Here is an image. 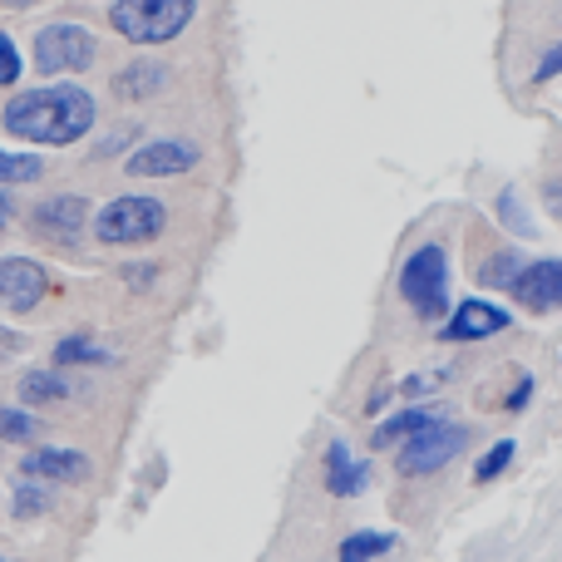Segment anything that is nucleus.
<instances>
[{
	"label": "nucleus",
	"instance_id": "obj_1",
	"mask_svg": "<svg viewBox=\"0 0 562 562\" xmlns=\"http://www.w3.org/2000/svg\"><path fill=\"white\" fill-rule=\"evenodd\" d=\"M99 109L94 94L79 85H40V89H20L5 109L0 124L5 134H15L20 144H40V148H69L94 128Z\"/></svg>",
	"mask_w": 562,
	"mask_h": 562
},
{
	"label": "nucleus",
	"instance_id": "obj_2",
	"mask_svg": "<svg viewBox=\"0 0 562 562\" xmlns=\"http://www.w3.org/2000/svg\"><path fill=\"white\" fill-rule=\"evenodd\" d=\"M198 20V0H114L109 25L128 45H173Z\"/></svg>",
	"mask_w": 562,
	"mask_h": 562
},
{
	"label": "nucleus",
	"instance_id": "obj_3",
	"mask_svg": "<svg viewBox=\"0 0 562 562\" xmlns=\"http://www.w3.org/2000/svg\"><path fill=\"white\" fill-rule=\"evenodd\" d=\"M400 301L419 321H439V326L449 321V311H454V301H449V252L439 243H425L405 257V267H400Z\"/></svg>",
	"mask_w": 562,
	"mask_h": 562
},
{
	"label": "nucleus",
	"instance_id": "obj_4",
	"mask_svg": "<svg viewBox=\"0 0 562 562\" xmlns=\"http://www.w3.org/2000/svg\"><path fill=\"white\" fill-rule=\"evenodd\" d=\"M168 233V207L148 193H124L94 213V237L104 247H144Z\"/></svg>",
	"mask_w": 562,
	"mask_h": 562
},
{
	"label": "nucleus",
	"instance_id": "obj_5",
	"mask_svg": "<svg viewBox=\"0 0 562 562\" xmlns=\"http://www.w3.org/2000/svg\"><path fill=\"white\" fill-rule=\"evenodd\" d=\"M464 449H469V425H459V419H439L435 429H425V435H415L409 445H400L395 474L400 479H429V474H439V469L454 464Z\"/></svg>",
	"mask_w": 562,
	"mask_h": 562
},
{
	"label": "nucleus",
	"instance_id": "obj_6",
	"mask_svg": "<svg viewBox=\"0 0 562 562\" xmlns=\"http://www.w3.org/2000/svg\"><path fill=\"white\" fill-rule=\"evenodd\" d=\"M99 59V40L89 35L75 20H55V25H40L35 35V69L40 75H79Z\"/></svg>",
	"mask_w": 562,
	"mask_h": 562
},
{
	"label": "nucleus",
	"instance_id": "obj_7",
	"mask_svg": "<svg viewBox=\"0 0 562 562\" xmlns=\"http://www.w3.org/2000/svg\"><path fill=\"white\" fill-rule=\"evenodd\" d=\"M30 227H35V237H45V243H55V247H75L79 237L94 227V207L79 193L40 198L35 213H30Z\"/></svg>",
	"mask_w": 562,
	"mask_h": 562
},
{
	"label": "nucleus",
	"instance_id": "obj_8",
	"mask_svg": "<svg viewBox=\"0 0 562 562\" xmlns=\"http://www.w3.org/2000/svg\"><path fill=\"white\" fill-rule=\"evenodd\" d=\"M198 164H203V148L193 138H148V144H138L124 158V173L128 178H178V173H193Z\"/></svg>",
	"mask_w": 562,
	"mask_h": 562
},
{
	"label": "nucleus",
	"instance_id": "obj_9",
	"mask_svg": "<svg viewBox=\"0 0 562 562\" xmlns=\"http://www.w3.org/2000/svg\"><path fill=\"white\" fill-rule=\"evenodd\" d=\"M498 330H508V311L484 296H464V301H454L449 321L439 326V340L445 346H474V340H488Z\"/></svg>",
	"mask_w": 562,
	"mask_h": 562
},
{
	"label": "nucleus",
	"instance_id": "obj_10",
	"mask_svg": "<svg viewBox=\"0 0 562 562\" xmlns=\"http://www.w3.org/2000/svg\"><path fill=\"white\" fill-rule=\"evenodd\" d=\"M508 296H514L528 316L562 311V257H538V262H524V272H518V281L508 286Z\"/></svg>",
	"mask_w": 562,
	"mask_h": 562
},
{
	"label": "nucleus",
	"instance_id": "obj_11",
	"mask_svg": "<svg viewBox=\"0 0 562 562\" xmlns=\"http://www.w3.org/2000/svg\"><path fill=\"white\" fill-rule=\"evenodd\" d=\"M49 291H55V281H49V272L40 262H30V257H0V306L35 311Z\"/></svg>",
	"mask_w": 562,
	"mask_h": 562
},
{
	"label": "nucleus",
	"instance_id": "obj_12",
	"mask_svg": "<svg viewBox=\"0 0 562 562\" xmlns=\"http://www.w3.org/2000/svg\"><path fill=\"white\" fill-rule=\"evenodd\" d=\"M20 474L25 479H49V484H85L89 479V454L79 449H35V454L20 459Z\"/></svg>",
	"mask_w": 562,
	"mask_h": 562
},
{
	"label": "nucleus",
	"instance_id": "obj_13",
	"mask_svg": "<svg viewBox=\"0 0 562 562\" xmlns=\"http://www.w3.org/2000/svg\"><path fill=\"white\" fill-rule=\"evenodd\" d=\"M164 89H168V69L158 59H134V65H124L114 75V94L124 104H144V99L164 94Z\"/></svg>",
	"mask_w": 562,
	"mask_h": 562
},
{
	"label": "nucleus",
	"instance_id": "obj_14",
	"mask_svg": "<svg viewBox=\"0 0 562 562\" xmlns=\"http://www.w3.org/2000/svg\"><path fill=\"white\" fill-rule=\"evenodd\" d=\"M439 419H445V409H435V405H425V409H405V415H395V419H385V425H375L370 445H375V449H400V445H409L415 435L435 429Z\"/></svg>",
	"mask_w": 562,
	"mask_h": 562
},
{
	"label": "nucleus",
	"instance_id": "obj_15",
	"mask_svg": "<svg viewBox=\"0 0 562 562\" xmlns=\"http://www.w3.org/2000/svg\"><path fill=\"white\" fill-rule=\"evenodd\" d=\"M366 479H370L366 464H360V459H350V449L336 439V445L326 449V488L336 498H356L360 488H366Z\"/></svg>",
	"mask_w": 562,
	"mask_h": 562
},
{
	"label": "nucleus",
	"instance_id": "obj_16",
	"mask_svg": "<svg viewBox=\"0 0 562 562\" xmlns=\"http://www.w3.org/2000/svg\"><path fill=\"white\" fill-rule=\"evenodd\" d=\"M55 366H114V350H104L94 336H65L55 346Z\"/></svg>",
	"mask_w": 562,
	"mask_h": 562
},
{
	"label": "nucleus",
	"instance_id": "obj_17",
	"mask_svg": "<svg viewBox=\"0 0 562 562\" xmlns=\"http://www.w3.org/2000/svg\"><path fill=\"white\" fill-rule=\"evenodd\" d=\"M69 395V380H59L55 370H30V375H20V400L25 405H55V400Z\"/></svg>",
	"mask_w": 562,
	"mask_h": 562
},
{
	"label": "nucleus",
	"instance_id": "obj_18",
	"mask_svg": "<svg viewBox=\"0 0 562 562\" xmlns=\"http://www.w3.org/2000/svg\"><path fill=\"white\" fill-rule=\"evenodd\" d=\"M45 178V158H35V154H5L0 148V188L10 193V183H40Z\"/></svg>",
	"mask_w": 562,
	"mask_h": 562
},
{
	"label": "nucleus",
	"instance_id": "obj_19",
	"mask_svg": "<svg viewBox=\"0 0 562 562\" xmlns=\"http://www.w3.org/2000/svg\"><path fill=\"white\" fill-rule=\"evenodd\" d=\"M390 548H395V533H350L340 543V562H375Z\"/></svg>",
	"mask_w": 562,
	"mask_h": 562
},
{
	"label": "nucleus",
	"instance_id": "obj_20",
	"mask_svg": "<svg viewBox=\"0 0 562 562\" xmlns=\"http://www.w3.org/2000/svg\"><path fill=\"white\" fill-rule=\"evenodd\" d=\"M40 435V419L30 409H15V405H0V439L5 445H30Z\"/></svg>",
	"mask_w": 562,
	"mask_h": 562
},
{
	"label": "nucleus",
	"instance_id": "obj_21",
	"mask_svg": "<svg viewBox=\"0 0 562 562\" xmlns=\"http://www.w3.org/2000/svg\"><path fill=\"white\" fill-rule=\"evenodd\" d=\"M508 459H514V439H498V445H488V454L474 464V484H494V479L508 469Z\"/></svg>",
	"mask_w": 562,
	"mask_h": 562
},
{
	"label": "nucleus",
	"instance_id": "obj_22",
	"mask_svg": "<svg viewBox=\"0 0 562 562\" xmlns=\"http://www.w3.org/2000/svg\"><path fill=\"white\" fill-rule=\"evenodd\" d=\"M49 504H55V498H49L45 488L25 484V488H15V498H10V514L15 518H40V514H49Z\"/></svg>",
	"mask_w": 562,
	"mask_h": 562
},
{
	"label": "nucleus",
	"instance_id": "obj_23",
	"mask_svg": "<svg viewBox=\"0 0 562 562\" xmlns=\"http://www.w3.org/2000/svg\"><path fill=\"white\" fill-rule=\"evenodd\" d=\"M518 272H524V257H518V252H504V257H494V267H484V281H488V286H514V281H518Z\"/></svg>",
	"mask_w": 562,
	"mask_h": 562
},
{
	"label": "nucleus",
	"instance_id": "obj_24",
	"mask_svg": "<svg viewBox=\"0 0 562 562\" xmlns=\"http://www.w3.org/2000/svg\"><path fill=\"white\" fill-rule=\"evenodd\" d=\"M20 69H25V65H20V49H15V40H10V35H0V85H15V79H20Z\"/></svg>",
	"mask_w": 562,
	"mask_h": 562
},
{
	"label": "nucleus",
	"instance_id": "obj_25",
	"mask_svg": "<svg viewBox=\"0 0 562 562\" xmlns=\"http://www.w3.org/2000/svg\"><path fill=\"white\" fill-rule=\"evenodd\" d=\"M30 350V336H20V330L0 326V366H10V360H20Z\"/></svg>",
	"mask_w": 562,
	"mask_h": 562
},
{
	"label": "nucleus",
	"instance_id": "obj_26",
	"mask_svg": "<svg viewBox=\"0 0 562 562\" xmlns=\"http://www.w3.org/2000/svg\"><path fill=\"white\" fill-rule=\"evenodd\" d=\"M562 75V45H553L543 59H538V69H533V85H548V79H558Z\"/></svg>",
	"mask_w": 562,
	"mask_h": 562
},
{
	"label": "nucleus",
	"instance_id": "obj_27",
	"mask_svg": "<svg viewBox=\"0 0 562 562\" xmlns=\"http://www.w3.org/2000/svg\"><path fill=\"white\" fill-rule=\"evenodd\" d=\"M528 395H533V375H518V390L508 395V405H504V409H524V405H528Z\"/></svg>",
	"mask_w": 562,
	"mask_h": 562
},
{
	"label": "nucleus",
	"instance_id": "obj_28",
	"mask_svg": "<svg viewBox=\"0 0 562 562\" xmlns=\"http://www.w3.org/2000/svg\"><path fill=\"white\" fill-rule=\"evenodd\" d=\"M435 385H439L435 375H409V380H405V385H400V390H405V395H425V390H435Z\"/></svg>",
	"mask_w": 562,
	"mask_h": 562
},
{
	"label": "nucleus",
	"instance_id": "obj_29",
	"mask_svg": "<svg viewBox=\"0 0 562 562\" xmlns=\"http://www.w3.org/2000/svg\"><path fill=\"white\" fill-rule=\"evenodd\" d=\"M543 203H548V213H553L558 223H562V183H548V188H543Z\"/></svg>",
	"mask_w": 562,
	"mask_h": 562
},
{
	"label": "nucleus",
	"instance_id": "obj_30",
	"mask_svg": "<svg viewBox=\"0 0 562 562\" xmlns=\"http://www.w3.org/2000/svg\"><path fill=\"white\" fill-rule=\"evenodd\" d=\"M10 223H15V198H10L5 188H0V233H5Z\"/></svg>",
	"mask_w": 562,
	"mask_h": 562
},
{
	"label": "nucleus",
	"instance_id": "obj_31",
	"mask_svg": "<svg viewBox=\"0 0 562 562\" xmlns=\"http://www.w3.org/2000/svg\"><path fill=\"white\" fill-rule=\"evenodd\" d=\"M0 5H10V10H30V5H40V0H0Z\"/></svg>",
	"mask_w": 562,
	"mask_h": 562
},
{
	"label": "nucleus",
	"instance_id": "obj_32",
	"mask_svg": "<svg viewBox=\"0 0 562 562\" xmlns=\"http://www.w3.org/2000/svg\"><path fill=\"white\" fill-rule=\"evenodd\" d=\"M0 562H10V558H0Z\"/></svg>",
	"mask_w": 562,
	"mask_h": 562
}]
</instances>
